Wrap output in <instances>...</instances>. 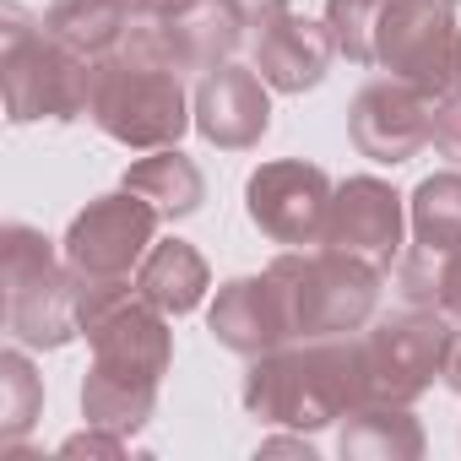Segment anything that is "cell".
Instances as JSON below:
<instances>
[{
  "label": "cell",
  "mask_w": 461,
  "mask_h": 461,
  "mask_svg": "<svg viewBox=\"0 0 461 461\" xmlns=\"http://www.w3.org/2000/svg\"><path fill=\"white\" fill-rule=\"evenodd\" d=\"M358 402H364V375H358L353 337L272 348V353L250 358V375H245V407L261 423H283L299 434L342 423Z\"/></svg>",
  "instance_id": "obj_1"
},
{
  "label": "cell",
  "mask_w": 461,
  "mask_h": 461,
  "mask_svg": "<svg viewBox=\"0 0 461 461\" xmlns=\"http://www.w3.org/2000/svg\"><path fill=\"white\" fill-rule=\"evenodd\" d=\"M93 71H98V60L60 44L44 28V17L33 23L23 6H6V28H0V87H6V114L17 125L82 120L93 104Z\"/></svg>",
  "instance_id": "obj_2"
},
{
  "label": "cell",
  "mask_w": 461,
  "mask_h": 461,
  "mask_svg": "<svg viewBox=\"0 0 461 461\" xmlns=\"http://www.w3.org/2000/svg\"><path fill=\"white\" fill-rule=\"evenodd\" d=\"M87 120L131 152H158V147H179V136L195 125V104L185 98L179 71L141 60L131 50H109L98 55L93 71Z\"/></svg>",
  "instance_id": "obj_3"
},
{
  "label": "cell",
  "mask_w": 461,
  "mask_h": 461,
  "mask_svg": "<svg viewBox=\"0 0 461 461\" xmlns=\"http://www.w3.org/2000/svg\"><path fill=\"white\" fill-rule=\"evenodd\" d=\"M272 283L288 310L294 342H321V337H353L375 321L380 304V267L348 256V250H288L272 267Z\"/></svg>",
  "instance_id": "obj_4"
},
{
  "label": "cell",
  "mask_w": 461,
  "mask_h": 461,
  "mask_svg": "<svg viewBox=\"0 0 461 461\" xmlns=\"http://www.w3.org/2000/svg\"><path fill=\"white\" fill-rule=\"evenodd\" d=\"M0 283H6V331L23 348H66L82 337L77 272L28 222L0 228Z\"/></svg>",
  "instance_id": "obj_5"
},
{
  "label": "cell",
  "mask_w": 461,
  "mask_h": 461,
  "mask_svg": "<svg viewBox=\"0 0 461 461\" xmlns=\"http://www.w3.org/2000/svg\"><path fill=\"white\" fill-rule=\"evenodd\" d=\"M456 326L439 310H402L358 337V375H364V402H396L412 407L434 380H445Z\"/></svg>",
  "instance_id": "obj_6"
},
{
  "label": "cell",
  "mask_w": 461,
  "mask_h": 461,
  "mask_svg": "<svg viewBox=\"0 0 461 461\" xmlns=\"http://www.w3.org/2000/svg\"><path fill=\"white\" fill-rule=\"evenodd\" d=\"M375 66L423 98H439L461 82V28L450 0H385L375 28Z\"/></svg>",
  "instance_id": "obj_7"
},
{
  "label": "cell",
  "mask_w": 461,
  "mask_h": 461,
  "mask_svg": "<svg viewBox=\"0 0 461 461\" xmlns=\"http://www.w3.org/2000/svg\"><path fill=\"white\" fill-rule=\"evenodd\" d=\"M158 212L136 195V190H109V195H93L71 228L60 240V256L77 277H93V283H131L136 267L147 261V250L158 245Z\"/></svg>",
  "instance_id": "obj_8"
},
{
  "label": "cell",
  "mask_w": 461,
  "mask_h": 461,
  "mask_svg": "<svg viewBox=\"0 0 461 461\" xmlns=\"http://www.w3.org/2000/svg\"><path fill=\"white\" fill-rule=\"evenodd\" d=\"M331 195L337 185L326 179V168L304 163V158H277L261 163L245 185V212L267 240L310 250L326 240V217H331Z\"/></svg>",
  "instance_id": "obj_9"
},
{
  "label": "cell",
  "mask_w": 461,
  "mask_h": 461,
  "mask_svg": "<svg viewBox=\"0 0 461 461\" xmlns=\"http://www.w3.org/2000/svg\"><path fill=\"white\" fill-rule=\"evenodd\" d=\"M402 234H407V201L385 179L353 174L331 195V217H326V240L321 245L348 250V256L391 272V261L402 256Z\"/></svg>",
  "instance_id": "obj_10"
},
{
  "label": "cell",
  "mask_w": 461,
  "mask_h": 461,
  "mask_svg": "<svg viewBox=\"0 0 461 461\" xmlns=\"http://www.w3.org/2000/svg\"><path fill=\"white\" fill-rule=\"evenodd\" d=\"M429 114H434V98H423L396 77H380L348 104V136L369 163L396 168L429 147Z\"/></svg>",
  "instance_id": "obj_11"
},
{
  "label": "cell",
  "mask_w": 461,
  "mask_h": 461,
  "mask_svg": "<svg viewBox=\"0 0 461 461\" xmlns=\"http://www.w3.org/2000/svg\"><path fill=\"white\" fill-rule=\"evenodd\" d=\"M190 104H195V131L222 152H250L272 131V87L256 66L222 60L201 71V87Z\"/></svg>",
  "instance_id": "obj_12"
},
{
  "label": "cell",
  "mask_w": 461,
  "mask_h": 461,
  "mask_svg": "<svg viewBox=\"0 0 461 461\" xmlns=\"http://www.w3.org/2000/svg\"><path fill=\"white\" fill-rule=\"evenodd\" d=\"M206 326H212V337L228 353H240V358H261V353L294 342L288 310H283V294H277L272 272L222 283L217 299H212V310H206Z\"/></svg>",
  "instance_id": "obj_13"
},
{
  "label": "cell",
  "mask_w": 461,
  "mask_h": 461,
  "mask_svg": "<svg viewBox=\"0 0 461 461\" xmlns=\"http://www.w3.org/2000/svg\"><path fill=\"white\" fill-rule=\"evenodd\" d=\"M331 55H337V39L326 28V17H299V12H283L277 23H267L256 33V71L267 77L272 93H310L326 82L331 71Z\"/></svg>",
  "instance_id": "obj_14"
},
{
  "label": "cell",
  "mask_w": 461,
  "mask_h": 461,
  "mask_svg": "<svg viewBox=\"0 0 461 461\" xmlns=\"http://www.w3.org/2000/svg\"><path fill=\"white\" fill-rule=\"evenodd\" d=\"M131 283H136V294H141L152 310H163L168 321H179V315H190V310L206 299L212 272H206V261H201L195 245H185V240H163V245L147 250V261L136 267Z\"/></svg>",
  "instance_id": "obj_15"
},
{
  "label": "cell",
  "mask_w": 461,
  "mask_h": 461,
  "mask_svg": "<svg viewBox=\"0 0 461 461\" xmlns=\"http://www.w3.org/2000/svg\"><path fill=\"white\" fill-rule=\"evenodd\" d=\"M337 450L348 461H418L423 423L396 402H358L337 429Z\"/></svg>",
  "instance_id": "obj_16"
},
{
  "label": "cell",
  "mask_w": 461,
  "mask_h": 461,
  "mask_svg": "<svg viewBox=\"0 0 461 461\" xmlns=\"http://www.w3.org/2000/svg\"><path fill=\"white\" fill-rule=\"evenodd\" d=\"M125 190H136L163 222H179V217H190V212H201V201H206V179H201V168H195V158H185L179 147H158V152H147V158H136L131 168H125V179H120Z\"/></svg>",
  "instance_id": "obj_17"
},
{
  "label": "cell",
  "mask_w": 461,
  "mask_h": 461,
  "mask_svg": "<svg viewBox=\"0 0 461 461\" xmlns=\"http://www.w3.org/2000/svg\"><path fill=\"white\" fill-rule=\"evenodd\" d=\"M158 412V380H141V375H114V369H98L87 364V380H82V418L93 429H109V434H141Z\"/></svg>",
  "instance_id": "obj_18"
},
{
  "label": "cell",
  "mask_w": 461,
  "mask_h": 461,
  "mask_svg": "<svg viewBox=\"0 0 461 461\" xmlns=\"http://www.w3.org/2000/svg\"><path fill=\"white\" fill-rule=\"evenodd\" d=\"M131 23H136L131 0H50V12H44V28L60 44L93 55V60L109 55V50H120L125 33H131Z\"/></svg>",
  "instance_id": "obj_19"
},
{
  "label": "cell",
  "mask_w": 461,
  "mask_h": 461,
  "mask_svg": "<svg viewBox=\"0 0 461 461\" xmlns=\"http://www.w3.org/2000/svg\"><path fill=\"white\" fill-rule=\"evenodd\" d=\"M407 222H412V240L434 256L461 250V174H429L418 179V190L407 195Z\"/></svg>",
  "instance_id": "obj_20"
},
{
  "label": "cell",
  "mask_w": 461,
  "mask_h": 461,
  "mask_svg": "<svg viewBox=\"0 0 461 461\" xmlns=\"http://www.w3.org/2000/svg\"><path fill=\"white\" fill-rule=\"evenodd\" d=\"M396 283H402V299H407V304H418V310H439V315L461 331V250L434 256V250L418 245V250L402 261Z\"/></svg>",
  "instance_id": "obj_21"
},
{
  "label": "cell",
  "mask_w": 461,
  "mask_h": 461,
  "mask_svg": "<svg viewBox=\"0 0 461 461\" xmlns=\"http://www.w3.org/2000/svg\"><path fill=\"white\" fill-rule=\"evenodd\" d=\"M39 412H44V380L33 375L23 342H17V348L0 353V439L23 445L28 429L39 423Z\"/></svg>",
  "instance_id": "obj_22"
},
{
  "label": "cell",
  "mask_w": 461,
  "mask_h": 461,
  "mask_svg": "<svg viewBox=\"0 0 461 461\" xmlns=\"http://www.w3.org/2000/svg\"><path fill=\"white\" fill-rule=\"evenodd\" d=\"M385 0H326V28L337 39V55L353 66H375V28Z\"/></svg>",
  "instance_id": "obj_23"
},
{
  "label": "cell",
  "mask_w": 461,
  "mask_h": 461,
  "mask_svg": "<svg viewBox=\"0 0 461 461\" xmlns=\"http://www.w3.org/2000/svg\"><path fill=\"white\" fill-rule=\"evenodd\" d=\"M429 141H434V152H439V158L461 163V87H450V93H439V98H434Z\"/></svg>",
  "instance_id": "obj_24"
},
{
  "label": "cell",
  "mask_w": 461,
  "mask_h": 461,
  "mask_svg": "<svg viewBox=\"0 0 461 461\" xmlns=\"http://www.w3.org/2000/svg\"><path fill=\"white\" fill-rule=\"evenodd\" d=\"M60 456H125V434H109V429L87 423V434H71L60 445Z\"/></svg>",
  "instance_id": "obj_25"
},
{
  "label": "cell",
  "mask_w": 461,
  "mask_h": 461,
  "mask_svg": "<svg viewBox=\"0 0 461 461\" xmlns=\"http://www.w3.org/2000/svg\"><path fill=\"white\" fill-rule=\"evenodd\" d=\"M228 6L240 12V23H245V28H256V33H261L267 23H277V17L288 12V0H228Z\"/></svg>",
  "instance_id": "obj_26"
},
{
  "label": "cell",
  "mask_w": 461,
  "mask_h": 461,
  "mask_svg": "<svg viewBox=\"0 0 461 461\" xmlns=\"http://www.w3.org/2000/svg\"><path fill=\"white\" fill-rule=\"evenodd\" d=\"M190 6H201V0H131V12L141 23H168V17H185Z\"/></svg>",
  "instance_id": "obj_27"
},
{
  "label": "cell",
  "mask_w": 461,
  "mask_h": 461,
  "mask_svg": "<svg viewBox=\"0 0 461 461\" xmlns=\"http://www.w3.org/2000/svg\"><path fill=\"white\" fill-rule=\"evenodd\" d=\"M277 450H294V456H304V461H315V450H310V439H261V456H277Z\"/></svg>",
  "instance_id": "obj_28"
},
{
  "label": "cell",
  "mask_w": 461,
  "mask_h": 461,
  "mask_svg": "<svg viewBox=\"0 0 461 461\" xmlns=\"http://www.w3.org/2000/svg\"><path fill=\"white\" fill-rule=\"evenodd\" d=\"M445 385L461 396V331H456V342H450V358H445Z\"/></svg>",
  "instance_id": "obj_29"
},
{
  "label": "cell",
  "mask_w": 461,
  "mask_h": 461,
  "mask_svg": "<svg viewBox=\"0 0 461 461\" xmlns=\"http://www.w3.org/2000/svg\"><path fill=\"white\" fill-rule=\"evenodd\" d=\"M450 6H461V0H450Z\"/></svg>",
  "instance_id": "obj_30"
},
{
  "label": "cell",
  "mask_w": 461,
  "mask_h": 461,
  "mask_svg": "<svg viewBox=\"0 0 461 461\" xmlns=\"http://www.w3.org/2000/svg\"><path fill=\"white\" fill-rule=\"evenodd\" d=\"M456 87H461V82H456Z\"/></svg>",
  "instance_id": "obj_31"
}]
</instances>
